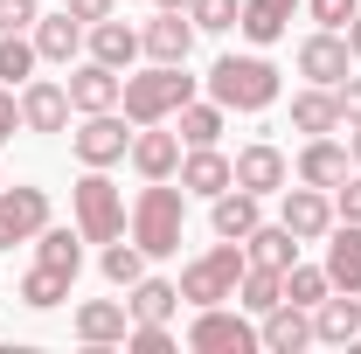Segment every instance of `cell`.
I'll list each match as a JSON object with an SVG mask.
<instances>
[{"instance_id":"cell-10","label":"cell","mask_w":361,"mask_h":354,"mask_svg":"<svg viewBox=\"0 0 361 354\" xmlns=\"http://www.w3.org/2000/svg\"><path fill=\"white\" fill-rule=\"evenodd\" d=\"M348 63H355V49H348L341 28H319V35L299 42V77H313V84H326V90L348 77Z\"/></svg>"},{"instance_id":"cell-15","label":"cell","mask_w":361,"mask_h":354,"mask_svg":"<svg viewBox=\"0 0 361 354\" xmlns=\"http://www.w3.org/2000/svg\"><path fill=\"white\" fill-rule=\"evenodd\" d=\"M313 341H326V348H348V341H361V292H326L313 306Z\"/></svg>"},{"instance_id":"cell-36","label":"cell","mask_w":361,"mask_h":354,"mask_svg":"<svg viewBox=\"0 0 361 354\" xmlns=\"http://www.w3.org/2000/svg\"><path fill=\"white\" fill-rule=\"evenodd\" d=\"M236 14H243V0H195V7H188V21H195V28H209V35L236 28Z\"/></svg>"},{"instance_id":"cell-1","label":"cell","mask_w":361,"mask_h":354,"mask_svg":"<svg viewBox=\"0 0 361 354\" xmlns=\"http://www.w3.org/2000/svg\"><path fill=\"white\" fill-rule=\"evenodd\" d=\"M180 229H188V188H167V181H146L133 202V243L146 257H174Z\"/></svg>"},{"instance_id":"cell-2","label":"cell","mask_w":361,"mask_h":354,"mask_svg":"<svg viewBox=\"0 0 361 354\" xmlns=\"http://www.w3.org/2000/svg\"><path fill=\"white\" fill-rule=\"evenodd\" d=\"M188 97H195L188 63H153V70L126 77V90H118V104H126V118H133V126H160V118H174Z\"/></svg>"},{"instance_id":"cell-42","label":"cell","mask_w":361,"mask_h":354,"mask_svg":"<svg viewBox=\"0 0 361 354\" xmlns=\"http://www.w3.org/2000/svg\"><path fill=\"white\" fill-rule=\"evenodd\" d=\"M14 133H21V97H14V90H0V146H7Z\"/></svg>"},{"instance_id":"cell-9","label":"cell","mask_w":361,"mask_h":354,"mask_svg":"<svg viewBox=\"0 0 361 354\" xmlns=\"http://www.w3.org/2000/svg\"><path fill=\"white\" fill-rule=\"evenodd\" d=\"M278 222H285L299 243H319L341 216H334V195H326V188H306V181H299V188H285V216Z\"/></svg>"},{"instance_id":"cell-29","label":"cell","mask_w":361,"mask_h":354,"mask_svg":"<svg viewBox=\"0 0 361 354\" xmlns=\"http://www.w3.org/2000/svg\"><path fill=\"white\" fill-rule=\"evenodd\" d=\"M35 264L77 278V271H84V229H42V236H35Z\"/></svg>"},{"instance_id":"cell-41","label":"cell","mask_w":361,"mask_h":354,"mask_svg":"<svg viewBox=\"0 0 361 354\" xmlns=\"http://www.w3.org/2000/svg\"><path fill=\"white\" fill-rule=\"evenodd\" d=\"M313 21L319 28H348L355 21V0H313Z\"/></svg>"},{"instance_id":"cell-39","label":"cell","mask_w":361,"mask_h":354,"mask_svg":"<svg viewBox=\"0 0 361 354\" xmlns=\"http://www.w3.org/2000/svg\"><path fill=\"white\" fill-rule=\"evenodd\" d=\"M334 216H341V222H361V174L334 188Z\"/></svg>"},{"instance_id":"cell-33","label":"cell","mask_w":361,"mask_h":354,"mask_svg":"<svg viewBox=\"0 0 361 354\" xmlns=\"http://www.w3.org/2000/svg\"><path fill=\"white\" fill-rule=\"evenodd\" d=\"M326 292H334L326 264H292V271H285V299H292V306H306V312H313Z\"/></svg>"},{"instance_id":"cell-16","label":"cell","mask_w":361,"mask_h":354,"mask_svg":"<svg viewBox=\"0 0 361 354\" xmlns=\"http://www.w3.org/2000/svg\"><path fill=\"white\" fill-rule=\"evenodd\" d=\"M126 334H133V306H118V299L77 306V341H84V348H118Z\"/></svg>"},{"instance_id":"cell-4","label":"cell","mask_w":361,"mask_h":354,"mask_svg":"<svg viewBox=\"0 0 361 354\" xmlns=\"http://www.w3.org/2000/svg\"><path fill=\"white\" fill-rule=\"evenodd\" d=\"M243 264H250V250L223 236L216 250H202L195 264L180 271V299H188V306H223V299H236V278H243Z\"/></svg>"},{"instance_id":"cell-27","label":"cell","mask_w":361,"mask_h":354,"mask_svg":"<svg viewBox=\"0 0 361 354\" xmlns=\"http://www.w3.org/2000/svg\"><path fill=\"white\" fill-rule=\"evenodd\" d=\"M90 56L97 63H111V70H133V56H139V28H126V21H90Z\"/></svg>"},{"instance_id":"cell-3","label":"cell","mask_w":361,"mask_h":354,"mask_svg":"<svg viewBox=\"0 0 361 354\" xmlns=\"http://www.w3.org/2000/svg\"><path fill=\"white\" fill-rule=\"evenodd\" d=\"M209 97L223 111H271L278 104V70H271L264 56H223L209 70Z\"/></svg>"},{"instance_id":"cell-45","label":"cell","mask_w":361,"mask_h":354,"mask_svg":"<svg viewBox=\"0 0 361 354\" xmlns=\"http://www.w3.org/2000/svg\"><path fill=\"white\" fill-rule=\"evenodd\" d=\"M348 160L361 167V126H348Z\"/></svg>"},{"instance_id":"cell-24","label":"cell","mask_w":361,"mask_h":354,"mask_svg":"<svg viewBox=\"0 0 361 354\" xmlns=\"http://www.w3.org/2000/svg\"><path fill=\"white\" fill-rule=\"evenodd\" d=\"M292 21H299V0H243V14H236V28H243V35H250L257 49H264V42H278Z\"/></svg>"},{"instance_id":"cell-8","label":"cell","mask_w":361,"mask_h":354,"mask_svg":"<svg viewBox=\"0 0 361 354\" xmlns=\"http://www.w3.org/2000/svg\"><path fill=\"white\" fill-rule=\"evenodd\" d=\"M49 229V188H7L0 181V250L35 243Z\"/></svg>"},{"instance_id":"cell-12","label":"cell","mask_w":361,"mask_h":354,"mask_svg":"<svg viewBox=\"0 0 361 354\" xmlns=\"http://www.w3.org/2000/svg\"><path fill=\"white\" fill-rule=\"evenodd\" d=\"M236 188H250V195H285V181H292V167H285V153L271 146V139H257V146H243L236 160Z\"/></svg>"},{"instance_id":"cell-30","label":"cell","mask_w":361,"mask_h":354,"mask_svg":"<svg viewBox=\"0 0 361 354\" xmlns=\"http://www.w3.org/2000/svg\"><path fill=\"white\" fill-rule=\"evenodd\" d=\"M126 306H133V319H153V326H167V319H174V306H180V285H167V278H139Z\"/></svg>"},{"instance_id":"cell-28","label":"cell","mask_w":361,"mask_h":354,"mask_svg":"<svg viewBox=\"0 0 361 354\" xmlns=\"http://www.w3.org/2000/svg\"><path fill=\"white\" fill-rule=\"evenodd\" d=\"M278 299H285V271H271V264H243V278H236V306L264 319Z\"/></svg>"},{"instance_id":"cell-11","label":"cell","mask_w":361,"mask_h":354,"mask_svg":"<svg viewBox=\"0 0 361 354\" xmlns=\"http://www.w3.org/2000/svg\"><path fill=\"white\" fill-rule=\"evenodd\" d=\"M70 111H118V90H126V77L111 70V63H77V77H70Z\"/></svg>"},{"instance_id":"cell-35","label":"cell","mask_w":361,"mask_h":354,"mask_svg":"<svg viewBox=\"0 0 361 354\" xmlns=\"http://www.w3.org/2000/svg\"><path fill=\"white\" fill-rule=\"evenodd\" d=\"M35 63H42V56H35V35H0V77H7V84H28Z\"/></svg>"},{"instance_id":"cell-18","label":"cell","mask_w":361,"mask_h":354,"mask_svg":"<svg viewBox=\"0 0 361 354\" xmlns=\"http://www.w3.org/2000/svg\"><path fill=\"white\" fill-rule=\"evenodd\" d=\"M139 49H146L153 63H188V49H195V21L160 7V14H153V21L139 28Z\"/></svg>"},{"instance_id":"cell-20","label":"cell","mask_w":361,"mask_h":354,"mask_svg":"<svg viewBox=\"0 0 361 354\" xmlns=\"http://www.w3.org/2000/svg\"><path fill=\"white\" fill-rule=\"evenodd\" d=\"M326 278H334V292H361V222L326 229Z\"/></svg>"},{"instance_id":"cell-17","label":"cell","mask_w":361,"mask_h":354,"mask_svg":"<svg viewBox=\"0 0 361 354\" xmlns=\"http://www.w3.org/2000/svg\"><path fill=\"white\" fill-rule=\"evenodd\" d=\"M257 341H264L271 354H299V348H313V312L292 306V299H278V306L264 312V326H257Z\"/></svg>"},{"instance_id":"cell-22","label":"cell","mask_w":361,"mask_h":354,"mask_svg":"<svg viewBox=\"0 0 361 354\" xmlns=\"http://www.w3.org/2000/svg\"><path fill=\"white\" fill-rule=\"evenodd\" d=\"M299 181H306V188H341V181H348V146H341L334 133L306 139V153H299Z\"/></svg>"},{"instance_id":"cell-44","label":"cell","mask_w":361,"mask_h":354,"mask_svg":"<svg viewBox=\"0 0 361 354\" xmlns=\"http://www.w3.org/2000/svg\"><path fill=\"white\" fill-rule=\"evenodd\" d=\"M341 35H348V49H355V63H361V7H355V21H348Z\"/></svg>"},{"instance_id":"cell-23","label":"cell","mask_w":361,"mask_h":354,"mask_svg":"<svg viewBox=\"0 0 361 354\" xmlns=\"http://www.w3.org/2000/svg\"><path fill=\"white\" fill-rule=\"evenodd\" d=\"M257 202H264V195H250V188H223V195H216V216H209V222H216V236L243 243V236L264 222V209H257Z\"/></svg>"},{"instance_id":"cell-43","label":"cell","mask_w":361,"mask_h":354,"mask_svg":"<svg viewBox=\"0 0 361 354\" xmlns=\"http://www.w3.org/2000/svg\"><path fill=\"white\" fill-rule=\"evenodd\" d=\"M70 14L90 28V21H104V14H111V0H70Z\"/></svg>"},{"instance_id":"cell-38","label":"cell","mask_w":361,"mask_h":354,"mask_svg":"<svg viewBox=\"0 0 361 354\" xmlns=\"http://www.w3.org/2000/svg\"><path fill=\"white\" fill-rule=\"evenodd\" d=\"M35 28V0H0V35H21Z\"/></svg>"},{"instance_id":"cell-46","label":"cell","mask_w":361,"mask_h":354,"mask_svg":"<svg viewBox=\"0 0 361 354\" xmlns=\"http://www.w3.org/2000/svg\"><path fill=\"white\" fill-rule=\"evenodd\" d=\"M153 7H167V14H188V7H195V0H153Z\"/></svg>"},{"instance_id":"cell-6","label":"cell","mask_w":361,"mask_h":354,"mask_svg":"<svg viewBox=\"0 0 361 354\" xmlns=\"http://www.w3.org/2000/svg\"><path fill=\"white\" fill-rule=\"evenodd\" d=\"M188 348H195V354H250V348H264V341H257V326L243 319V306H236V312H229V306H195Z\"/></svg>"},{"instance_id":"cell-40","label":"cell","mask_w":361,"mask_h":354,"mask_svg":"<svg viewBox=\"0 0 361 354\" xmlns=\"http://www.w3.org/2000/svg\"><path fill=\"white\" fill-rule=\"evenodd\" d=\"M334 97H341V126H361V77H341Z\"/></svg>"},{"instance_id":"cell-37","label":"cell","mask_w":361,"mask_h":354,"mask_svg":"<svg viewBox=\"0 0 361 354\" xmlns=\"http://www.w3.org/2000/svg\"><path fill=\"white\" fill-rule=\"evenodd\" d=\"M126 348H133V354H174V334H167V326H153V319H133Z\"/></svg>"},{"instance_id":"cell-7","label":"cell","mask_w":361,"mask_h":354,"mask_svg":"<svg viewBox=\"0 0 361 354\" xmlns=\"http://www.w3.org/2000/svg\"><path fill=\"white\" fill-rule=\"evenodd\" d=\"M70 153H77L84 167H118V160L133 153V133H126L118 111H84V126L70 133Z\"/></svg>"},{"instance_id":"cell-26","label":"cell","mask_w":361,"mask_h":354,"mask_svg":"<svg viewBox=\"0 0 361 354\" xmlns=\"http://www.w3.org/2000/svg\"><path fill=\"white\" fill-rule=\"evenodd\" d=\"M243 250H250V264H271V271L299 264V236H292L285 222H257V229L243 236Z\"/></svg>"},{"instance_id":"cell-5","label":"cell","mask_w":361,"mask_h":354,"mask_svg":"<svg viewBox=\"0 0 361 354\" xmlns=\"http://www.w3.org/2000/svg\"><path fill=\"white\" fill-rule=\"evenodd\" d=\"M70 202H77V229H84V243H111V236H126V195L104 181V167H90V174L70 188Z\"/></svg>"},{"instance_id":"cell-14","label":"cell","mask_w":361,"mask_h":354,"mask_svg":"<svg viewBox=\"0 0 361 354\" xmlns=\"http://www.w3.org/2000/svg\"><path fill=\"white\" fill-rule=\"evenodd\" d=\"M70 126V90L35 77V84H21V133H63Z\"/></svg>"},{"instance_id":"cell-13","label":"cell","mask_w":361,"mask_h":354,"mask_svg":"<svg viewBox=\"0 0 361 354\" xmlns=\"http://www.w3.org/2000/svg\"><path fill=\"white\" fill-rule=\"evenodd\" d=\"M139 167V181H174L180 174V133H160V126H139L133 133V153H126Z\"/></svg>"},{"instance_id":"cell-34","label":"cell","mask_w":361,"mask_h":354,"mask_svg":"<svg viewBox=\"0 0 361 354\" xmlns=\"http://www.w3.org/2000/svg\"><path fill=\"white\" fill-rule=\"evenodd\" d=\"M104 278L133 292L139 278H146V250H139V243H118V236H111V243H104Z\"/></svg>"},{"instance_id":"cell-31","label":"cell","mask_w":361,"mask_h":354,"mask_svg":"<svg viewBox=\"0 0 361 354\" xmlns=\"http://www.w3.org/2000/svg\"><path fill=\"white\" fill-rule=\"evenodd\" d=\"M174 133H180V146H216L223 139V104H180L174 111Z\"/></svg>"},{"instance_id":"cell-32","label":"cell","mask_w":361,"mask_h":354,"mask_svg":"<svg viewBox=\"0 0 361 354\" xmlns=\"http://www.w3.org/2000/svg\"><path fill=\"white\" fill-rule=\"evenodd\" d=\"M70 285H77V278H63V271L35 264V271H28V278H21V306L49 312V306H63V299H70Z\"/></svg>"},{"instance_id":"cell-19","label":"cell","mask_w":361,"mask_h":354,"mask_svg":"<svg viewBox=\"0 0 361 354\" xmlns=\"http://www.w3.org/2000/svg\"><path fill=\"white\" fill-rule=\"evenodd\" d=\"M180 188H188V195H209V202H216L223 188H236V167H229L216 146H188V153H180Z\"/></svg>"},{"instance_id":"cell-25","label":"cell","mask_w":361,"mask_h":354,"mask_svg":"<svg viewBox=\"0 0 361 354\" xmlns=\"http://www.w3.org/2000/svg\"><path fill=\"white\" fill-rule=\"evenodd\" d=\"M292 133H306V139H319V133H341V97H334L326 84L299 90V97H292Z\"/></svg>"},{"instance_id":"cell-21","label":"cell","mask_w":361,"mask_h":354,"mask_svg":"<svg viewBox=\"0 0 361 354\" xmlns=\"http://www.w3.org/2000/svg\"><path fill=\"white\" fill-rule=\"evenodd\" d=\"M84 35L90 28L70 7H63V14H35V56H42V63H70V56L84 49Z\"/></svg>"}]
</instances>
